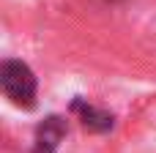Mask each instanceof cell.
<instances>
[{
	"label": "cell",
	"instance_id": "7a4b0ae2",
	"mask_svg": "<svg viewBox=\"0 0 156 153\" xmlns=\"http://www.w3.org/2000/svg\"><path fill=\"white\" fill-rule=\"evenodd\" d=\"M71 112H77V115H80V123H82L88 131H96V134L110 131L112 123H115V118H112L107 110H99V107L88 104L85 99H74V101H71Z\"/></svg>",
	"mask_w": 156,
	"mask_h": 153
},
{
	"label": "cell",
	"instance_id": "6da1fadb",
	"mask_svg": "<svg viewBox=\"0 0 156 153\" xmlns=\"http://www.w3.org/2000/svg\"><path fill=\"white\" fill-rule=\"evenodd\" d=\"M0 88L5 99L22 110L36 107V77L27 63L22 60H5L0 66Z\"/></svg>",
	"mask_w": 156,
	"mask_h": 153
},
{
	"label": "cell",
	"instance_id": "3957f363",
	"mask_svg": "<svg viewBox=\"0 0 156 153\" xmlns=\"http://www.w3.org/2000/svg\"><path fill=\"white\" fill-rule=\"evenodd\" d=\"M63 137H66V120L58 118V115H49L38 126V131H36V148H33V153H55Z\"/></svg>",
	"mask_w": 156,
	"mask_h": 153
}]
</instances>
